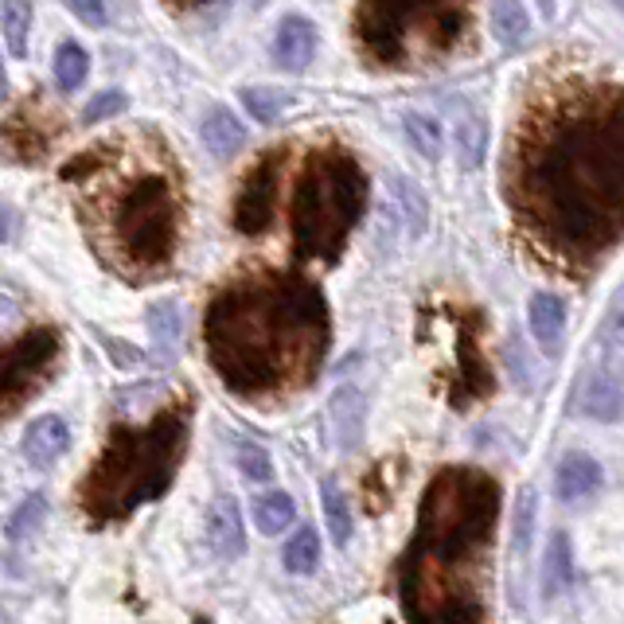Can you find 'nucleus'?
<instances>
[{
    "label": "nucleus",
    "mask_w": 624,
    "mask_h": 624,
    "mask_svg": "<svg viewBox=\"0 0 624 624\" xmlns=\"http://www.w3.org/2000/svg\"><path fill=\"white\" fill-rule=\"evenodd\" d=\"M387 184H391V204H394V211H399L402 223H411V234L426 231L429 204H426V196H421V187L414 184L411 176H402V172H394V176L387 180Z\"/></svg>",
    "instance_id": "20"
},
{
    "label": "nucleus",
    "mask_w": 624,
    "mask_h": 624,
    "mask_svg": "<svg viewBox=\"0 0 624 624\" xmlns=\"http://www.w3.org/2000/svg\"><path fill=\"white\" fill-rule=\"evenodd\" d=\"M199 137H204L207 152L215 157H234V152L246 145V130L243 122L234 118L227 106H215V110L204 113V125H199Z\"/></svg>",
    "instance_id": "19"
},
{
    "label": "nucleus",
    "mask_w": 624,
    "mask_h": 624,
    "mask_svg": "<svg viewBox=\"0 0 624 624\" xmlns=\"http://www.w3.org/2000/svg\"><path fill=\"white\" fill-rule=\"evenodd\" d=\"M0 28L4 44L16 59L28 56V32H32V0H0Z\"/></svg>",
    "instance_id": "22"
},
{
    "label": "nucleus",
    "mask_w": 624,
    "mask_h": 624,
    "mask_svg": "<svg viewBox=\"0 0 624 624\" xmlns=\"http://www.w3.org/2000/svg\"><path fill=\"white\" fill-rule=\"evenodd\" d=\"M122 110H125V94L122 90H102V94H94V102H86L83 122L98 125V122H106V118H118Z\"/></svg>",
    "instance_id": "34"
},
{
    "label": "nucleus",
    "mask_w": 624,
    "mask_h": 624,
    "mask_svg": "<svg viewBox=\"0 0 624 624\" xmlns=\"http://www.w3.org/2000/svg\"><path fill=\"white\" fill-rule=\"evenodd\" d=\"M574 586V547H570L566 531H554L547 542V559H542V594L547 601L570 594Z\"/></svg>",
    "instance_id": "18"
},
{
    "label": "nucleus",
    "mask_w": 624,
    "mask_h": 624,
    "mask_svg": "<svg viewBox=\"0 0 624 624\" xmlns=\"http://www.w3.org/2000/svg\"><path fill=\"white\" fill-rule=\"evenodd\" d=\"M75 192V211L94 254L133 285L164 273L184 231V176L152 130L106 137L59 172Z\"/></svg>",
    "instance_id": "2"
},
{
    "label": "nucleus",
    "mask_w": 624,
    "mask_h": 624,
    "mask_svg": "<svg viewBox=\"0 0 624 624\" xmlns=\"http://www.w3.org/2000/svg\"><path fill=\"white\" fill-rule=\"evenodd\" d=\"M367 211V172L340 145L308 152L290 204L293 254L301 261L335 266Z\"/></svg>",
    "instance_id": "7"
},
{
    "label": "nucleus",
    "mask_w": 624,
    "mask_h": 624,
    "mask_svg": "<svg viewBox=\"0 0 624 624\" xmlns=\"http://www.w3.org/2000/svg\"><path fill=\"white\" fill-rule=\"evenodd\" d=\"M492 32L503 47H519L531 32V20H527V9L523 0H495L492 4Z\"/></svg>",
    "instance_id": "23"
},
{
    "label": "nucleus",
    "mask_w": 624,
    "mask_h": 624,
    "mask_svg": "<svg viewBox=\"0 0 624 624\" xmlns=\"http://www.w3.org/2000/svg\"><path fill=\"white\" fill-rule=\"evenodd\" d=\"M352 32L371 66L426 71L468 44L473 0H359Z\"/></svg>",
    "instance_id": "6"
},
{
    "label": "nucleus",
    "mask_w": 624,
    "mask_h": 624,
    "mask_svg": "<svg viewBox=\"0 0 624 624\" xmlns=\"http://www.w3.org/2000/svg\"><path fill=\"white\" fill-rule=\"evenodd\" d=\"M402 133L411 140V149L418 152L421 160H438L441 157V125L438 118H429V113H406L402 118Z\"/></svg>",
    "instance_id": "24"
},
{
    "label": "nucleus",
    "mask_w": 624,
    "mask_h": 624,
    "mask_svg": "<svg viewBox=\"0 0 624 624\" xmlns=\"http://www.w3.org/2000/svg\"><path fill=\"white\" fill-rule=\"evenodd\" d=\"M66 445H71L66 421L56 418V414H47V418H36L28 426V433L20 441V453H24V461H28L32 468H51L66 453Z\"/></svg>",
    "instance_id": "13"
},
{
    "label": "nucleus",
    "mask_w": 624,
    "mask_h": 624,
    "mask_svg": "<svg viewBox=\"0 0 624 624\" xmlns=\"http://www.w3.org/2000/svg\"><path fill=\"white\" fill-rule=\"evenodd\" d=\"M539 495L531 488H523L519 503H515V554L527 550V539H531V527H535V507H539Z\"/></svg>",
    "instance_id": "33"
},
{
    "label": "nucleus",
    "mask_w": 624,
    "mask_h": 624,
    "mask_svg": "<svg viewBox=\"0 0 624 624\" xmlns=\"http://www.w3.org/2000/svg\"><path fill=\"white\" fill-rule=\"evenodd\" d=\"M44 515H47V500L44 495H28L24 500V507H20L16 515H12V523H9V539L12 542H20V539H28L32 531H36L39 523H44Z\"/></svg>",
    "instance_id": "32"
},
{
    "label": "nucleus",
    "mask_w": 624,
    "mask_h": 624,
    "mask_svg": "<svg viewBox=\"0 0 624 624\" xmlns=\"http://www.w3.org/2000/svg\"><path fill=\"white\" fill-rule=\"evenodd\" d=\"M527 325H531L535 344L547 355L562 352V340H566V305L554 293H535L531 305H527Z\"/></svg>",
    "instance_id": "16"
},
{
    "label": "nucleus",
    "mask_w": 624,
    "mask_h": 624,
    "mask_svg": "<svg viewBox=\"0 0 624 624\" xmlns=\"http://www.w3.org/2000/svg\"><path fill=\"white\" fill-rule=\"evenodd\" d=\"M293 519H297V503L290 492H266L254 503V523H258L261 535H281L290 531Z\"/></svg>",
    "instance_id": "21"
},
{
    "label": "nucleus",
    "mask_w": 624,
    "mask_h": 624,
    "mask_svg": "<svg viewBox=\"0 0 624 624\" xmlns=\"http://www.w3.org/2000/svg\"><path fill=\"white\" fill-rule=\"evenodd\" d=\"M149 332L160 344L164 355H176L180 347V308L172 301H160V305L149 308Z\"/></svg>",
    "instance_id": "28"
},
{
    "label": "nucleus",
    "mask_w": 624,
    "mask_h": 624,
    "mask_svg": "<svg viewBox=\"0 0 624 624\" xmlns=\"http://www.w3.org/2000/svg\"><path fill=\"white\" fill-rule=\"evenodd\" d=\"M243 102H246V110H250V118H258V122L270 125V122H278L281 113L290 110V94L273 90V86H246Z\"/></svg>",
    "instance_id": "27"
},
{
    "label": "nucleus",
    "mask_w": 624,
    "mask_h": 624,
    "mask_svg": "<svg viewBox=\"0 0 624 624\" xmlns=\"http://www.w3.org/2000/svg\"><path fill=\"white\" fill-rule=\"evenodd\" d=\"M317 562H320V535L313 531V527H301V531L285 542V570L305 578V574L317 570Z\"/></svg>",
    "instance_id": "25"
},
{
    "label": "nucleus",
    "mask_w": 624,
    "mask_h": 624,
    "mask_svg": "<svg viewBox=\"0 0 624 624\" xmlns=\"http://www.w3.org/2000/svg\"><path fill=\"white\" fill-rule=\"evenodd\" d=\"M59 130H63L59 113L39 94H32L9 113V122L0 125V145H4V152L12 160H39L56 145Z\"/></svg>",
    "instance_id": "10"
},
{
    "label": "nucleus",
    "mask_w": 624,
    "mask_h": 624,
    "mask_svg": "<svg viewBox=\"0 0 624 624\" xmlns=\"http://www.w3.org/2000/svg\"><path fill=\"white\" fill-rule=\"evenodd\" d=\"M503 196L539 258L597 270L624 227V90L616 75L566 71L527 98L507 145Z\"/></svg>",
    "instance_id": "1"
},
{
    "label": "nucleus",
    "mask_w": 624,
    "mask_h": 624,
    "mask_svg": "<svg viewBox=\"0 0 624 624\" xmlns=\"http://www.w3.org/2000/svg\"><path fill=\"white\" fill-rule=\"evenodd\" d=\"M578 406H582V414L594 421H621L624 387H621V375H616V364L594 367V371L586 375Z\"/></svg>",
    "instance_id": "11"
},
{
    "label": "nucleus",
    "mask_w": 624,
    "mask_h": 624,
    "mask_svg": "<svg viewBox=\"0 0 624 624\" xmlns=\"http://www.w3.org/2000/svg\"><path fill=\"white\" fill-rule=\"evenodd\" d=\"M332 317L301 273H246L215 293L204 317L211 371L238 399H285L325 367Z\"/></svg>",
    "instance_id": "3"
},
{
    "label": "nucleus",
    "mask_w": 624,
    "mask_h": 624,
    "mask_svg": "<svg viewBox=\"0 0 624 624\" xmlns=\"http://www.w3.org/2000/svg\"><path fill=\"white\" fill-rule=\"evenodd\" d=\"M320 500H325L332 542L335 547H344V542L352 539V512H347V500H344V492H340V485H335V480H325V485H320Z\"/></svg>",
    "instance_id": "26"
},
{
    "label": "nucleus",
    "mask_w": 624,
    "mask_h": 624,
    "mask_svg": "<svg viewBox=\"0 0 624 624\" xmlns=\"http://www.w3.org/2000/svg\"><path fill=\"white\" fill-rule=\"evenodd\" d=\"M485 149H488V130L480 118H465L457 125V152H461V164L465 168H476L485 160Z\"/></svg>",
    "instance_id": "30"
},
{
    "label": "nucleus",
    "mask_w": 624,
    "mask_h": 624,
    "mask_svg": "<svg viewBox=\"0 0 624 624\" xmlns=\"http://www.w3.org/2000/svg\"><path fill=\"white\" fill-rule=\"evenodd\" d=\"M613 4H616V9H621V4H624V0H613Z\"/></svg>",
    "instance_id": "40"
},
{
    "label": "nucleus",
    "mask_w": 624,
    "mask_h": 624,
    "mask_svg": "<svg viewBox=\"0 0 624 624\" xmlns=\"http://www.w3.org/2000/svg\"><path fill=\"white\" fill-rule=\"evenodd\" d=\"M234 461H238L246 480H270L273 476L270 453L261 445H254V441H238V445H234Z\"/></svg>",
    "instance_id": "31"
},
{
    "label": "nucleus",
    "mask_w": 624,
    "mask_h": 624,
    "mask_svg": "<svg viewBox=\"0 0 624 624\" xmlns=\"http://www.w3.org/2000/svg\"><path fill=\"white\" fill-rule=\"evenodd\" d=\"M168 4H176V9H184V4H204V0H168Z\"/></svg>",
    "instance_id": "39"
},
{
    "label": "nucleus",
    "mask_w": 624,
    "mask_h": 624,
    "mask_svg": "<svg viewBox=\"0 0 624 624\" xmlns=\"http://www.w3.org/2000/svg\"><path fill=\"white\" fill-rule=\"evenodd\" d=\"M9 98V75H4V63H0V102Z\"/></svg>",
    "instance_id": "37"
},
{
    "label": "nucleus",
    "mask_w": 624,
    "mask_h": 624,
    "mask_svg": "<svg viewBox=\"0 0 624 624\" xmlns=\"http://www.w3.org/2000/svg\"><path fill=\"white\" fill-rule=\"evenodd\" d=\"M281 168H285V149H270L243 176V187L234 196V231L243 234V238H258L278 219Z\"/></svg>",
    "instance_id": "9"
},
{
    "label": "nucleus",
    "mask_w": 624,
    "mask_h": 624,
    "mask_svg": "<svg viewBox=\"0 0 624 624\" xmlns=\"http://www.w3.org/2000/svg\"><path fill=\"white\" fill-rule=\"evenodd\" d=\"M207 539H211V550L223 562L243 559L246 531H243V512H238L234 495H219V503L211 507V515H207Z\"/></svg>",
    "instance_id": "15"
},
{
    "label": "nucleus",
    "mask_w": 624,
    "mask_h": 624,
    "mask_svg": "<svg viewBox=\"0 0 624 624\" xmlns=\"http://www.w3.org/2000/svg\"><path fill=\"white\" fill-rule=\"evenodd\" d=\"M601 485H605V473H601V465H597L594 457H586V453H570V457L559 461V473H554V492H559V500L578 503L586 500V495L601 492Z\"/></svg>",
    "instance_id": "17"
},
{
    "label": "nucleus",
    "mask_w": 624,
    "mask_h": 624,
    "mask_svg": "<svg viewBox=\"0 0 624 624\" xmlns=\"http://www.w3.org/2000/svg\"><path fill=\"white\" fill-rule=\"evenodd\" d=\"M192 402L168 399L145 421H118L78 485V507L94 527L125 523L137 507L160 500L187 449Z\"/></svg>",
    "instance_id": "5"
},
{
    "label": "nucleus",
    "mask_w": 624,
    "mask_h": 624,
    "mask_svg": "<svg viewBox=\"0 0 624 624\" xmlns=\"http://www.w3.org/2000/svg\"><path fill=\"white\" fill-rule=\"evenodd\" d=\"M63 355V335L51 325H36L20 301L0 297V421L20 411L47 382Z\"/></svg>",
    "instance_id": "8"
},
{
    "label": "nucleus",
    "mask_w": 624,
    "mask_h": 624,
    "mask_svg": "<svg viewBox=\"0 0 624 624\" xmlns=\"http://www.w3.org/2000/svg\"><path fill=\"white\" fill-rule=\"evenodd\" d=\"M9 234H12V211H9L4 204H0V243H4Z\"/></svg>",
    "instance_id": "36"
},
{
    "label": "nucleus",
    "mask_w": 624,
    "mask_h": 624,
    "mask_svg": "<svg viewBox=\"0 0 624 624\" xmlns=\"http://www.w3.org/2000/svg\"><path fill=\"white\" fill-rule=\"evenodd\" d=\"M86 71H90V59L78 44H63L56 51V83L59 90H78L86 83Z\"/></svg>",
    "instance_id": "29"
},
{
    "label": "nucleus",
    "mask_w": 624,
    "mask_h": 624,
    "mask_svg": "<svg viewBox=\"0 0 624 624\" xmlns=\"http://www.w3.org/2000/svg\"><path fill=\"white\" fill-rule=\"evenodd\" d=\"M66 9L75 12L86 28H102L106 24V0H66Z\"/></svg>",
    "instance_id": "35"
},
{
    "label": "nucleus",
    "mask_w": 624,
    "mask_h": 624,
    "mask_svg": "<svg viewBox=\"0 0 624 624\" xmlns=\"http://www.w3.org/2000/svg\"><path fill=\"white\" fill-rule=\"evenodd\" d=\"M539 12H542L547 20H554V0H539Z\"/></svg>",
    "instance_id": "38"
},
{
    "label": "nucleus",
    "mask_w": 624,
    "mask_h": 624,
    "mask_svg": "<svg viewBox=\"0 0 624 624\" xmlns=\"http://www.w3.org/2000/svg\"><path fill=\"white\" fill-rule=\"evenodd\" d=\"M317 56V28L305 16H285L273 32V59L285 71H305Z\"/></svg>",
    "instance_id": "14"
},
{
    "label": "nucleus",
    "mask_w": 624,
    "mask_h": 624,
    "mask_svg": "<svg viewBox=\"0 0 624 624\" xmlns=\"http://www.w3.org/2000/svg\"><path fill=\"white\" fill-rule=\"evenodd\" d=\"M364 418H367V399L364 391H355V387H344V391H335L332 402H328V433H332L335 449H359L364 441Z\"/></svg>",
    "instance_id": "12"
},
{
    "label": "nucleus",
    "mask_w": 624,
    "mask_h": 624,
    "mask_svg": "<svg viewBox=\"0 0 624 624\" xmlns=\"http://www.w3.org/2000/svg\"><path fill=\"white\" fill-rule=\"evenodd\" d=\"M500 495V480L476 465H445L426 485L399 570V601L411 621L468 624L488 616L485 582Z\"/></svg>",
    "instance_id": "4"
}]
</instances>
